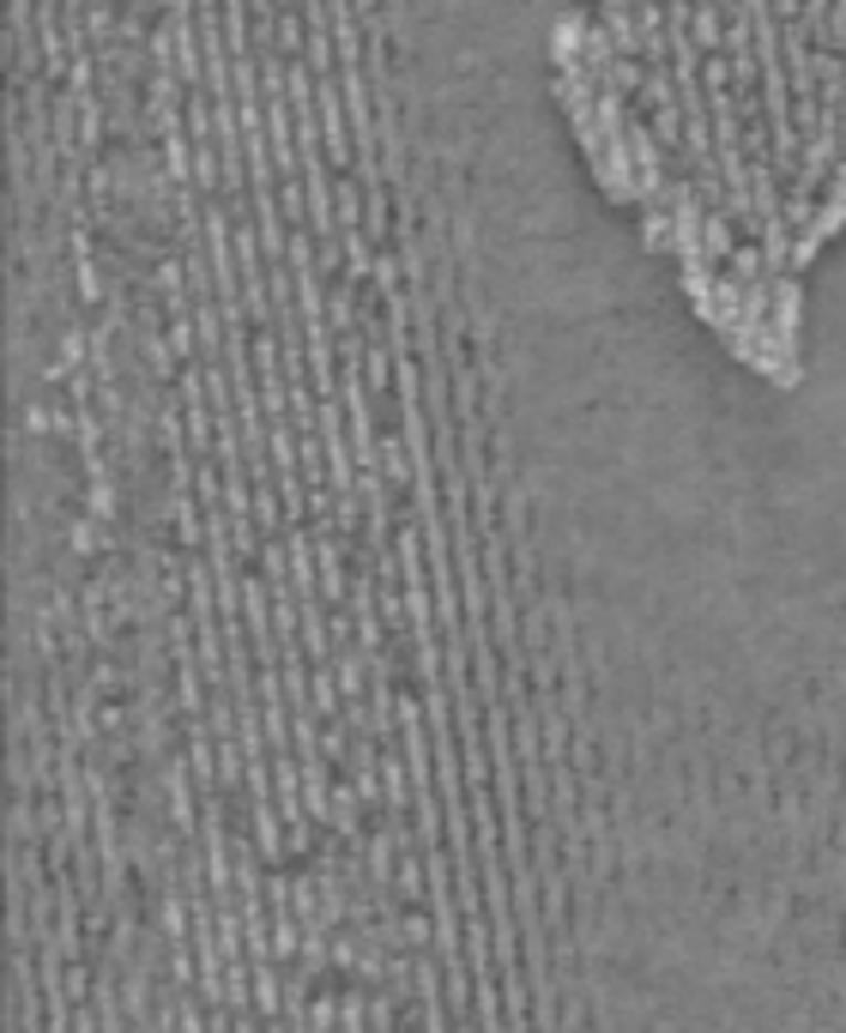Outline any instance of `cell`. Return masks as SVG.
Instances as JSON below:
<instances>
[{"instance_id": "1", "label": "cell", "mask_w": 846, "mask_h": 1033, "mask_svg": "<svg viewBox=\"0 0 846 1033\" xmlns=\"http://www.w3.org/2000/svg\"><path fill=\"white\" fill-rule=\"evenodd\" d=\"M586 176L605 193L611 205H641V182H635V151L630 139H605L599 151H586Z\"/></svg>"}, {"instance_id": "12", "label": "cell", "mask_w": 846, "mask_h": 1033, "mask_svg": "<svg viewBox=\"0 0 846 1033\" xmlns=\"http://www.w3.org/2000/svg\"><path fill=\"white\" fill-rule=\"evenodd\" d=\"M677 284H684V296L696 303V296H708L713 284H720V266H713V261H689V266H677Z\"/></svg>"}, {"instance_id": "10", "label": "cell", "mask_w": 846, "mask_h": 1033, "mask_svg": "<svg viewBox=\"0 0 846 1033\" xmlns=\"http://www.w3.org/2000/svg\"><path fill=\"white\" fill-rule=\"evenodd\" d=\"M726 273H732L738 284L774 278V273H768V254H762V242H738V249H732V261H726Z\"/></svg>"}, {"instance_id": "11", "label": "cell", "mask_w": 846, "mask_h": 1033, "mask_svg": "<svg viewBox=\"0 0 846 1033\" xmlns=\"http://www.w3.org/2000/svg\"><path fill=\"white\" fill-rule=\"evenodd\" d=\"M278 212H285L290 230H309V188H303V176L297 182H278Z\"/></svg>"}, {"instance_id": "13", "label": "cell", "mask_w": 846, "mask_h": 1033, "mask_svg": "<svg viewBox=\"0 0 846 1033\" xmlns=\"http://www.w3.org/2000/svg\"><path fill=\"white\" fill-rule=\"evenodd\" d=\"M647 122H653V134H659L665 151H684V109H677V103L671 109H653Z\"/></svg>"}, {"instance_id": "14", "label": "cell", "mask_w": 846, "mask_h": 1033, "mask_svg": "<svg viewBox=\"0 0 846 1033\" xmlns=\"http://www.w3.org/2000/svg\"><path fill=\"white\" fill-rule=\"evenodd\" d=\"M170 351L182 357V363H200V327H194V315L170 320Z\"/></svg>"}, {"instance_id": "6", "label": "cell", "mask_w": 846, "mask_h": 1033, "mask_svg": "<svg viewBox=\"0 0 846 1033\" xmlns=\"http://www.w3.org/2000/svg\"><path fill=\"white\" fill-rule=\"evenodd\" d=\"M738 224H732V218H726V212H708V224H701V254H708V261L713 266H726V261H732V249H738Z\"/></svg>"}, {"instance_id": "9", "label": "cell", "mask_w": 846, "mask_h": 1033, "mask_svg": "<svg viewBox=\"0 0 846 1033\" xmlns=\"http://www.w3.org/2000/svg\"><path fill=\"white\" fill-rule=\"evenodd\" d=\"M641 80H647V61H635V55H617L605 73H599V85H605V92H623V97H635Z\"/></svg>"}, {"instance_id": "7", "label": "cell", "mask_w": 846, "mask_h": 1033, "mask_svg": "<svg viewBox=\"0 0 846 1033\" xmlns=\"http://www.w3.org/2000/svg\"><path fill=\"white\" fill-rule=\"evenodd\" d=\"M641 249L647 254H671L677 249V224L665 205H641Z\"/></svg>"}, {"instance_id": "4", "label": "cell", "mask_w": 846, "mask_h": 1033, "mask_svg": "<svg viewBox=\"0 0 846 1033\" xmlns=\"http://www.w3.org/2000/svg\"><path fill=\"white\" fill-rule=\"evenodd\" d=\"M755 242H762V254H768V273H792V242H799V230L786 224V218H768L762 230H755Z\"/></svg>"}, {"instance_id": "5", "label": "cell", "mask_w": 846, "mask_h": 1033, "mask_svg": "<svg viewBox=\"0 0 846 1033\" xmlns=\"http://www.w3.org/2000/svg\"><path fill=\"white\" fill-rule=\"evenodd\" d=\"M689 36L701 43V55H726V7H720V0H696Z\"/></svg>"}, {"instance_id": "8", "label": "cell", "mask_w": 846, "mask_h": 1033, "mask_svg": "<svg viewBox=\"0 0 846 1033\" xmlns=\"http://www.w3.org/2000/svg\"><path fill=\"white\" fill-rule=\"evenodd\" d=\"M641 115H653V109H671L677 103V73L671 67H647V80H641Z\"/></svg>"}, {"instance_id": "18", "label": "cell", "mask_w": 846, "mask_h": 1033, "mask_svg": "<svg viewBox=\"0 0 846 1033\" xmlns=\"http://www.w3.org/2000/svg\"><path fill=\"white\" fill-rule=\"evenodd\" d=\"M599 7H641V0H599Z\"/></svg>"}, {"instance_id": "3", "label": "cell", "mask_w": 846, "mask_h": 1033, "mask_svg": "<svg viewBox=\"0 0 846 1033\" xmlns=\"http://www.w3.org/2000/svg\"><path fill=\"white\" fill-rule=\"evenodd\" d=\"M774 333H780V345H786L792 357L804 351V278L799 273H780L774 278Z\"/></svg>"}, {"instance_id": "2", "label": "cell", "mask_w": 846, "mask_h": 1033, "mask_svg": "<svg viewBox=\"0 0 846 1033\" xmlns=\"http://www.w3.org/2000/svg\"><path fill=\"white\" fill-rule=\"evenodd\" d=\"M586 31H593V12L569 7L550 19L544 31V55H550V73H581L586 67Z\"/></svg>"}, {"instance_id": "17", "label": "cell", "mask_w": 846, "mask_h": 1033, "mask_svg": "<svg viewBox=\"0 0 846 1033\" xmlns=\"http://www.w3.org/2000/svg\"><path fill=\"white\" fill-rule=\"evenodd\" d=\"M799 12H804V0H774V19H780V24H792Z\"/></svg>"}, {"instance_id": "15", "label": "cell", "mask_w": 846, "mask_h": 1033, "mask_svg": "<svg viewBox=\"0 0 846 1033\" xmlns=\"http://www.w3.org/2000/svg\"><path fill=\"white\" fill-rule=\"evenodd\" d=\"M701 85H708V92H738L732 55H708V61H701Z\"/></svg>"}, {"instance_id": "16", "label": "cell", "mask_w": 846, "mask_h": 1033, "mask_svg": "<svg viewBox=\"0 0 846 1033\" xmlns=\"http://www.w3.org/2000/svg\"><path fill=\"white\" fill-rule=\"evenodd\" d=\"M743 158H768V122L743 127Z\"/></svg>"}]
</instances>
